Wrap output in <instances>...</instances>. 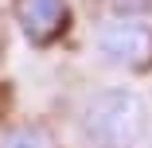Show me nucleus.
<instances>
[{
	"label": "nucleus",
	"instance_id": "nucleus-5",
	"mask_svg": "<svg viewBox=\"0 0 152 148\" xmlns=\"http://www.w3.org/2000/svg\"><path fill=\"white\" fill-rule=\"evenodd\" d=\"M113 8H117L121 16H129V20H137L140 12H152V0H113Z\"/></svg>",
	"mask_w": 152,
	"mask_h": 148
},
{
	"label": "nucleus",
	"instance_id": "nucleus-2",
	"mask_svg": "<svg viewBox=\"0 0 152 148\" xmlns=\"http://www.w3.org/2000/svg\"><path fill=\"white\" fill-rule=\"evenodd\" d=\"M94 51L113 66L125 70H152V27L144 20L113 16L94 27Z\"/></svg>",
	"mask_w": 152,
	"mask_h": 148
},
{
	"label": "nucleus",
	"instance_id": "nucleus-4",
	"mask_svg": "<svg viewBox=\"0 0 152 148\" xmlns=\"http://www.w3.org/2000/svg\"><path fill=\"white\" fill-rule=\"evenodd\" d=\"M0 148H47V140L35 129H12L4 140H0Z\"/></svg>",
	"mask_w": 152,
	"mask_h": 148
},
{
	"label": "nucleus",
	"instance_id": "nucleus-3",
	"mask_svg": "<svg viewBox=\"0 0 152 148\" xmlns=\"http://www.w3.org/2000/svg\"><path fill=\"white\" fill-rule=\"evenodd\" d=\"M20 31L35 47H51L70 27V4L66 0H16Z\"/></svg>",
	"mask_w": 152,
	"mask_h": 148
},
{
	"label": "nucleus",
	"instance_id": "nucleus-1",
	"mask_svg": "<svg viewBox=\"0 0 152 148\" xmlns=\"http://www.w3.org/2000/svg\"><path fill=\"white\" fill-rule=\"evenodd\" d=\"M82 133L94 148H137L148 133V105L129 86H102L82 105Z\"/></svg>",
	"mask_w": 152,
	"mask_h": 148
}]
</instances>
